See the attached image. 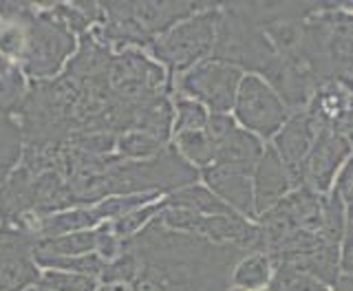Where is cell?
I'll use <instances>...</instances> for the list:
<instances>
[{
	"instance_id": "obj_1",
	"label": "cell",
	"mask_w": 353,
	"mask_h": 291,
	"mask_svg": "<svg viewBox=\"0 0 353 291\" xmlns=\"http://www.w3.org/2000/svg\"><path fill=\"white\" fill-rule=\"evenodd\" d=\"M135 254V291H225L234 265L248 252L232 245L168 230L154 217L135 237L124 241Z\"/></svg>"
},
{
	"instance_id": "obj_2",
	"label": "cell",
	"mask_w": 353,
	"mask_h": 291,
	"mask_svg": "<svg viewBox=\"0 0 353 291\" xmlns=\"http://www.w3.org/2000/svg\"><path fill=\"white\" fill-rule=\"evenodd\" d=\"M22 27H25V47L18 58L22 75L36 82L55 80L80 47L77 33L53 14L51 3L33 5L29 16L22 20Z\"/></svg>"
},
{
	"instance_id": "obj_3",
	"label": "cell",
	"mask_w": 353,
	"mask_h": 291,
	"mask_svg": "<svg viewBox=\"0 0 353 291\" xmlns=\"http://www.w3.org/2000/svg\"><path fill=\"white\" fill-rule=\"evenodd\" d=\"M219 25V5H205L201 11L176 22L165 33L157 36L146 53L161 64L170 80L190 71L192 66L212 58Z\"/></svg>"
},
{
	"instance_id": "obj_4",
	"label": "cell",
	"mask_w": 353,
	"mask_h": 291,
	"mask_svg": "<svg viewBox=\"0 0 353 291\" xmlns=\"http://www.w3.org/2000/svg\"><path fill=\"white\" fill-rule=\"evenodd\" d=\"M212 58L239 66L241 71L268 77L279 62L265 31L250 20L239 3L219 5V25Z\"/></svg>"
},
{
	"instance_id": "obj_5",
	"label": "cell",
	"mask_w": 353,
	"mask_h": 291,
	"mask_svg": "<svg viewBox=\"0 0 353 291\" xmlns=\"http://www.w3.org/2000/svg\"><path fill=\"white\" fill-rule=\"evenodd\" d=\"M157 221L168 230L190 234L216 245H232L245 252H263V234L256 221H248L241 214H214L201 217L188 210L163 208Z\"/></svg>"
},
{
	"instance_id": "obj_6",
	"label": "cell",
	"mask_w": 353,
	"mask_h": 291,
	"mask_svg": "<svg viewBox=\"0 0 353 291\" xmlns=\"http://www.w3.org/2000/svg\"><path fill=\"white\" fill-rule=\"evenodd\" d=\"M245 77V71L239 66L208 58L192 66L190 71L181 73L172 80V95L190 97L194 102L203 104L210 113L230 115L236 102L239 86Z\"/></svg>"
},
{
	"instance_id": "obj_7",
	"label": "cell",
	"mask_w": 353,
	"mask_h": 291,
	"mask_svg": "<svg viewBox=\"0 0 353 291\" xmlns=\"http://www.w3.org/2000/svg\"><path fill=\"white\" fill-rule=\"evenodd\" d=\"M232 117L243 130L270 143L292 117V110L261 75L245 73L232 108Z\"/></svg>"
},
{
	"instance_id": "obj_8",
	"label": "cell",
	"mask_w": 353,
	"mask_h": 291,
	"mask_svg": "<svg viewBox=\"0 0 353 291\" xmlns=\"http://www.w3.org/2000/svg\"><path fill=\"white\" fill-rule=\"evenodd\" d=\"M353 154V137L336 128H323L314 141L312 152L301 168L298 188H307L316 194H329L340 170Z\"/></svg>"
},
{
	"instance_id": "obj_9",
	"label": "cell",
	"mask_w": 353,
	"mask_h": 291,
	"mask_svg": "<svg viewBox=\"0 0 353 291\" xmlns=\"http://www.w3.org/2000/svg\"><path fill=\"white\" fill-rule=\"evenodd\" d=\"M36 243L27 230L0 225V291H22L40 283Z\"/></svg>"
},
{
	"instance_id": "obj_10",
	"label": "cell",
	"mask_w": 353,
	"mask_h": 291,
	"mask_svg": "<svg viewBox=\"0 0 353 291\" xmlns=\"http://www.w3.org/2000/svg\"><path fill=\"white\" fill-rule=\"evenodd\" d=\"M323 128L327 126H323L307 108H303L292 113V117L287 119V124L281 128L279 135L270 141V146L283 159L290 174L294 177L296 188H298V177H301V168L307 159V154L312 152L314 141Z\"/></svg>"
},
{
	"instance_id": "obj_11",
	"label": "cell",
	"mask_w": 353,
	"mask_h": 291,
	"mask_svg": "<svg viewBox=\"0 0 353 291\" xmlns=\"http://www.w3.org/2000/svg\"><path fill=\"white\" fill-rule=\"evenodd\" d=\"M254 183V203H256V214H265L274 205H279L281 201L296 190L294 177L287 170V165L272 146L268 143L263 159L259 161L256 170L252 174Z\"/></svg>"
},
{
	"instance_id": "obj_12",
	"label": "cell",
	"mask_w": 353,
	"mask_h": 291,
	"mask_svg": "<svg viewBox=\"0 0 353 291\" xmlns=\"http://www.w3.org/2000/svg\"><path fill=\"white\" fill-rule=\"evenodd\" d=\"M201 181L208 190L223 201L225 205L241 214L248 221H259L256 214V203H254V183L252 177L241 174V172H232L225 168L219 165H210L208 170L201 172Z\"/></svg>"
},
{
	"instance_id": "obj_13",
	"label": "cell",
	"mask_w": 353,
	"mask_h": 291,
	"mask_svg": "<svg viewBox=\"0 0 353 291\" xmlns=\"http://www.w3.org/2000/svg\"><path fill=\"white\" fill-rule=\"evenodd\" d=\"M265 148H268V143L261 141L256 135H252V132L243 130L236 124V128H232L230 135H225L216 143L214 165L252 177L259 161L263 159Z\"/></svg>"
},
{
	"instance_id": "obj_14",
	"label": "cell",
	"mask_w": 353,
	"mask_h": 291,
	"mask_svg": "<svg viewBox=\"0 0 353 291\" xmlns=\"http://www.w3.org/2000/svg\"><path fill=\"white\" fill-rule=\"evenodd\" d=\"M165 208L188 210L201 217H214V214H236L230 205H225L212 190H208L203 183H192L174 190V192L163 197Z\"/></svg>"
},
{
	"instance_id": "obj_15",
	"label": "cell",
	"mask_w": 353,
	"mask_h": 291,
	"mask_svg": "<svg viewBox=\"0 0 353 291\" xmlns=\"http://www.w3.org/2000/svg\"><path fill=\"white\" fill-rule=\"evenodd\" d=\"M99 232L84 230L62 234L55 239H44L36 243V259H75V256H86L97 252Z\"/></svg>"
},
{
	"instance_id": "obj_16",
	"label": "cell",
	"mask_w": 353,
	"mask_h": 291,
	"mask_svg": "<svg viewBox=\"0 0 353 291\" xmlns=\"http://www.w3.org/2000/svg\"><path fill=\"white\" fill-rule=\"evenodd\" d=\"M276 265L268 252H248L232 270L230 285L245 291H265L270 287Z\"/></svg>"
},
{
	"instance_id": "obj_17",
	"label": "cell",
	"mask_w": 353,
	"mask_h": 291,
	"mask_svg": "<svg viewBox=\"0 0 353 291\" xmlns=\"http://www.w3.org/2000/svg\"><path fill=\"white\" fill-rule=\"evenodd\" d=\"M172 146L185 163H190L194 170H199V174L208 170L210 165H214L216 143L205 135V130L181 132V135L172 137Z\"/></svg>"
},
{
	"instance_id": "obj_18",
	"label": "cell",
	"mask_w": 353,
	"mask_h": 291,
	"mask_svg": "<svg viewBox=\"0 0 353 291\" xmlns=\"http://www.w3.org/2000/svg\"><path fill=\"white\" fill-rule=\"evenodd\" d=\"M25 152V137L16 117L0 113V185L16 170Z\"/></svg>"
},
{
	"instance_id": "obj_19",
	"label": "cell",
	"mask_w": 353,
	"mask_h": 291,
	"mask_svg": "<svg viewBox=\"0 0 353 291\" xmlns=\"http://www.w3.org/2000/svg\"><path fill=\"white\" fill-rule=\"evenodd\" d=\"M27 80L16 62L7 60L0 53V113L18 115V110L27 97Z\"/></svg>"
},
{
	"instance_id": "obj_20",
	"label": "cell",
	"mask_w": 353,
	"mask_h": 291,
	"mask_svg": "<svg viewBox=\"0 0 353 291\" xmlns=\"http://www.w3.org/2000/svg\"><path fill=\"white\" fill-rule=\"evenodd\" d=\"M170 143H165L157 137L148 135V132L141 130H126L117 135L115 141V152L121 159H130V161H143V159H152V157L161 154Z\"/></svg>"
},
{
	"instance_id": "obj_21",
	"label": "cell",
	"mask_w": 353,
	"mask_h": 291,
	"mask_svg": "<svg viewBox=\"0 0 353 291\" xmlns=\"http://www.w3.org/2000/svg\"><path fill=\"white\" fill-rule=\"evenodd\" d=\"M265 291H334V287L292 265L276 263L274 278Z\"/></svg>"
},
{
	"instance_id": "obj_22",
	"label": "cell",
	"mask_w": 353,
	"mask_h": 291,
	"mask_svg": "<svg viewBox=\"0 0 353 291\" xmlns=\"http://www.w3.org/2000/svg\"><path fill=\"white\" fill-rule=\"evenodd\" d=\"M172 106H174L172 137L181 135V132H194L205 128L210 119V110L203 104L194 102L190 97L172 95Z\"/></svg>"
},
{
	"instance_id": "obj_23",
	"label": "cell",
	"mask_w": 353,
	"mask_h": 291,
	"mask_svg": "<svg viewBox=\"0 0 353 291\" xmlns=\"http://www.w3.org/2000/svg\"><path fill=\"white\" fill-rule=\"evenodd\" d=\"M40 285L49 291H99L102 283L93 276L64 272V270H42Z\"/></svg>"
},
{
	"instance_id": "obj_24",
	"label": "cell",
	"mask_w": 353,
	"mask_h": 291,
	"mask_svg": "<svg viewBox=\"0 0 353 291\" xmlns=\"http://www.w3.org/2000/svg\"><path fill=\"white\" fill-rule=\"evenodd\" d=\"M340 276L353 278V203L347 205V228L340 245Z\"/></svg>"
},
{
	"instance_id": "obj_25",
	"label": "cell",
	"mask_w": 353,
	"mask_h": 291,
	"mask_svg": "<svg viewBox=\"0 0 353 291\" xmlns=\"http://www.w3.org/2000/svg\"><path fill=\"white\" fill-rule=\"evenodd\" d=\"M99 291H135V281H121V283H106Z\"/></svg>"
},
{
	"instance_id": "obj_26",
	"label": "cell",
	"mask_w": 353,
	"mask_h": 291,
	"mask_svg": "<svg viewBox=\"0 0 353 291\" xmlns=\"http://www.w3.org/2000/svg\"><path fill=\"white\" fill-rule=\"evenodd\" d=\"M334 291H353V278L349 276H340L338 283L334 285Z\"/></svg>"
},
{
	"instance_id": "obj_27",
	"label": "cell",
	"mask_w": 353,
	"mask_h": 291,
	"mask_svg": "<svg viewBox=\"0 0 353 291\" xmlns=\"http://www.w3.org/2000/svg\"><path fill=\"white\" fill-rule=\"evenodd\" d=\"M22 291H49L47 287H42L40 283L38 285H31V287H27V289H22Z\"/></svg>"
},
{
	"instance_id": "obj_28",
	"label": "cell",
	"mask_w": 353,
	"mask_h": 291,
	"mask_svg": "<svg viewBox=\"0 0 353 291\" xmlns=\"http://www.w3.org/2000/svg\"><path fill=\"white\" fill-rule=\"evenodd\" d=\"M342 80L347 82V86L351 88V95H353V77H342Z\"/></svg>"
},
{
	"instance_id": "obj_29",
	"label": "cell",
	"mask_w": 353,
	"mask_h": 291,
	"mask_svg": "<svg viewBox=\"0 0 353 291\" xmlns=\"http://www.w3.org/2000/svg\"><path fill=\"white\" fill-rule=\"evenodd\" d=\"M225 291H245V289H241V287H232V285H230V287H228Z\"/></svg>"
}]
</instances>
